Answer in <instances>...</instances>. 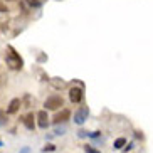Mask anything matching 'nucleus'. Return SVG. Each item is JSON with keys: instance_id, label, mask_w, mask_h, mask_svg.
Here are the masks:
<instances>
[{"instance_id": "20", "label": "nucleus", "mask_w": 153, "mask_h": 153, "mask_svg": "<svg viewBox=\"0 0 153 153\" xmlns=\"http://www.w3.org/2000/svg\"><path fill=\"white\" fill-rule=\"evenodd\" d=\"M2 145H4V143H2V141H0V146H2Z\"/></svg>"}, {"instance_id": "17", "label": "nucleus", "mask_w": 153, "mask_h": 153, "mask_svg": "<svg viewBox=\"0 0 153 153\" xmlns=\"http://www.w3.org/2000/svg\"><path fill=\"white\" fill-rule=\"evenodd\" d=\"M133 146H135V145H133V143H130V145H128V146H125V153H128V152H130V150H133Z\"/></svg>"}, {"instance_id": "13", "label": "nucleus", "mask_w": 153, "mask_h": 153, "mask_svg": "<svg viewBox=\"0 0 153 153\" xmlns=\"http://www.w3.org/2000/svg\"><path fill=\"white\" fill-rule=\"evenodd\" d=\"M84 152H86V153H101V152H99V150L93 148L91 145H86V146H84Z\"/></svg>"}, {"instance_id": "6", "label": "nucleus", "mask_w": 153, "mask_h": 153, "mask_svg": "<svg viewBox=\"0 0 153 153\" xmlns=\"http://www.w3.org/2000/svg\"><path fill=\"white\" fill-rule=\"evenodd\" d=\"M37 126L45 130L49 126V116H47V111H39L37 113Z\"/></svg>"}, {"instance_id": "10", "label": "nucleus", "mask_w": 153, "mask_h": 153, "mask_svg": "<svg viewBox=\"0 0 153 153\" xmlns=\"http://www.w3.org/2000/svg\"><path fill=\"white\" fill-rule=\"evenodd\" d=\"M27 2L29 7H32V9H39L41 7V0H25Z\"/></svg>"}, {"instance_id": "3", "label": "nucleus", "mask_w": 153, "mask_h": 153, "mask_svg": "<svg viewBox=\"0 0 153 153\" xmlns=\"http://www.w3.org/2000/svg\"><path fill=\"white\" fill-rule=\"evenodd\" d=\"M88 116H89V109H88V106H81V108L74 113V123H76L77 126H82L86 123V120H88Z\"/></svg>"}, {"instance_id": "8", "label": "nucleus", "mask_w": 153, "mask_h": 153, "mask_svg": "<svg viewBox=\"0 0 153 153\" xmlns=\"http://www.w3.org/2000/svg\"><path fill=\"white\" fill-rule=\"evenodd\" d=\"M22 123L25 125V128L30 130V131L36 128V120H34V114H32V113H29V114H25V116L22 118Z\"/></svg>"}, {"instance_id": "1", "label": "nucleus", "mask_w": 153, "mask_h": 153, "mask_svg": "<svg viewBox=\"0 0 153 153\" xmlns=\"http://www.w3.org/2000/svg\"><path fill=\"white\" fill-rule=\"evenodd\" d=\"M5 61H7V64H9L12 69H15V71H19V69H22L24 66V61L22 57L17 54V51L12 47V45H9L7 47V54H5Z\"/></svg>"}, {"instance_id": "14", "label": "nucleus", "mask_w": 153, "mask_h": 153, "mask_svg": "<svg viewBox=\"0 0 153 153\" xmlns=\"http://www.w3.org/2000/svg\"><path fill=\"white\" fill-rule=\"evenodd\" d=\"M54 150H56V145L49 143V145H45L44 148H42V152H44V153H47V152H54Z\"/></svg>"}, {"instance_id": "2", "label": "nucleus", "mask_w": 153, "mask_h": 153, "mask_svg": "<svg viewBox=\"0 0 153 153\" xmlns=\"http://www.w3.org/2000/svg\"><path fill=\"white\" fill-rule=\"evenodd\" d=\"M64 104V99L61 98L59 94H54V96H49V98L44 101V106L45 109H59L61 106Z\"/></svg>"}, {"instance_id": "11", "label": "nucleus", "mask_w": 153, "mask_h": 153, "mask_svg": "<svg viewBox=\"0 0 153 153\" xmlns=\"http://www.w3.org/2000/svg\"><path fill=\"white\" fill-rule=\"evenodd\" d=\"M7 125V113L4 109H0V126H5Z\"/></svg>"}, {"instance_id": "19", "label": "nucleus", "mask_w": 153, "mask_h": 153, "mask_svg": "<svg viewBox=\"0 0 153 153\" xmlns=\"http://www.w3.org/2000/svg\"><path fill=\"white\" fill-rule=\"evenodd\" d=\"M7 2H15V0H7Z\"/></svg>"}, {"instance_id": "12", "label": "nucleus", "mask_w": 153, "mask_h": 153, "mask_svg": "<svg viewBox=\"0 0 153 153\" xmlns=\"http://www.w3.org/2000/svg\"><path fill=\"white\" fill-rule=\"evenodd\" d=\"M54 135H56V136L66 135V126H57V128H56V131H54Z\"/></svg>"}, {"instance_id": "4", "label": "nucleus", "mask_w": 153, "mask_h": 153, "mask_svg": "<svg viewBox=\"0 0 153 153\" xmlns=\"http://www.w3.org/2000/svg\"><path fill=\"white\" fill-rule=\"evenodd\" d=\"M69 118H71V111H69V109H61V111L54 116L52 123H54V125H61V123H66Z\"/></svg>"}, {"instance_id": "16", "label": "nucleus", "mask_w": 153, "mask_h": 153, "mask_svg": "<svg viewBox=\"0 0 153 153\" xmlns=\"http://www.w3.org/2000/svg\"><path fill=\"white\" fill-rule=\"evenodd\" d=\"M101 136V131H93V133H89V138H99Z\"/></svg>"}, {"instance_id": "18", "label": "nucleus", "mask_w": 153, "mask_h": 153, "mask_svg": "<svg viewBox=\"0 0 153 153\" xmlns=\"http://www.w3.org/2000/svg\"><path fill=\"white\" fill-rule=\"evenodd\" d=\"M5 12H9V10H7V7H4V5H0V14H5Z\"/></svg>"}, {"instance_id": "15", "label": "nucleus", "mask_w": 153, "mask_h": 153, "mask_svg": "<svg viewBox=\"0 0 153 153\" xmlns=\"http://www.w3.org/2000/svg\"><path fill=\"white\" fill-rule=\"evenodd\" d=\"M77 136H79V138H86V136H89V133H88L86 130H81L79 133H77Z\"/></svg>"}, {"instance_id": "7", "label": "nucleus", "mask_w": 153, "mask_h": 153, "mask_svg": "<svg viewBox=\"0 0 153 153\" xmlns=\"http://www.w3.org/2000/svg\"><path fill=\"white\" fill-rule=\"evenodd\" d=\"M20 106H22V101H20L19 98H14L9 103V108H7V111H5V113H7V114H15V113L20 109Z\"/></svg>"}, {"instance_id": "9", "label": "nucleus", "mask_w": 153, "mask_h": 153, "mask_svg": "<svg viewBox=\"0 0 153 153\" xmlns=\"http://www.w3.org/2000/svg\"><path fill=\"white\" fill-rule=\"evenodd\" d=\"M125 145H126V138H125V136H120V138L114 140V143H113V150H121Z\"/></svg>"}, {"instance_id": "5", "label": "nucleus", "mask_w": 153, "mask_h": 153, "mask_svg": "<svg viewBox=\"0 0 153 153\" xmlns=\"http://www.w3.org/2000/svg\"><path fill=\"white\" fill-rule=\"evenodd\" d=\"M82 88H71L69 91V99H71L72 103H81L82 101Z\"/></svg>"}]
</instances>
